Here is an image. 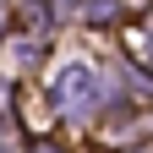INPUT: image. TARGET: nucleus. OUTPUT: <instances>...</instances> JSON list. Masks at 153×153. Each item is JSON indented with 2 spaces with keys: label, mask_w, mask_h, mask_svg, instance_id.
Returning a JSON list of instances; mask_svg holds the SVG:
<instances>
[{
  "label": "nucleus",
  "mask_w": 153,
  "mask_h": 153,
  "mask_svg": "<svg viewBox=\"0 0 153 153\" xmlns=\"http://www.w3.org/2000/svg\"><path fill=\"white\" fill-rule=\"evenodd\" d=\"M49 99H55L60 115H88L93 99H99V76H93V66H88V60L60 66V71H55V82H49Z\"/></svg>",
  "instance_id": "nucleus-1"
},
{
  "label": "nucleus",
  "mask_w": 153,
  "mask_h": 153,
  "mask_svg": "<svg viewBox=\"0 0 153 153\" xmlns=\"http://www.w3.org/2000/svg\"><path fill=\"white\" fill-rule=\"evenodd\" d=\"M148 55H153V22H148Z\"/></svg>",
  "instance_id": "nucleus-2"
},
{
  "label": "nucleus",
  "mask_w": 153,
  "mask_h": 153,
  "mask_svg": "<svg viewBox=\"0 0 153 153\" xmlns=\"http://www.w3.org/2000/svg\"><path fill=\"white\" fill-rule=\"evenodd\" d=\"M33 153H55V148H33Z\"/></svg>",
  "instance_id": "nucleus-3"
}]
</instances>
